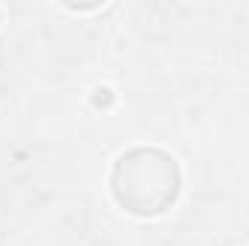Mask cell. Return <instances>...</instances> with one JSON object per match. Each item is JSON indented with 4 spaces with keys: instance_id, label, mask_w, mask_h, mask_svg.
<instances>
[{
    "instance_id": "cell-1",
    "label": "cell",
    "mask_w": 249,
    "mask_h": 246,
    "mask_svg": "<svg viewBox=\"0 0 249 246\" xmlns=\"http://www.w3.org/2000/svg\"><path fill=\"white\" fill-rule=\"evenodd\" d=\"M180 165L160 148H130L110 171V194L124 211L136 217H157L180 197Z\"/></svg>"
}]
</instances>
